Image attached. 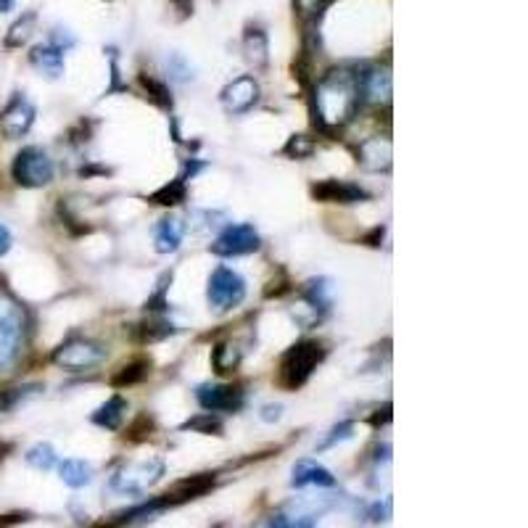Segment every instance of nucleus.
<instances>
[{"label": "nucleus", "instance_id": "nucleus-1", "mask_svg": "<svg viewBox=\"0 0 528 528\" xmlns=\"http://www.w3.org/2000/svg\"><path fill=\"white\" fill-rule=\"evenodd\" d=\"M362 106V72L354 66H338L315 85V119L325 130L349 125Z\"/></svg>", "mask_w": 528, "mask_h": 528}, {"label": "nucleus", "instance_id": "nucleus-2", "mask_svg": "<svg viewBox=\"0 0 528 528\" xmlns=\"http://www.w3.org/2000/svg\"><path fill=\"white\" fill-rule=\"evenodd\" d=\"M27 346V315L8 296H0V373H11Z\"/></svg>", "mask_w": 528, "mask_h": 528}, {"label": "nucleus", "instance_id": "nucleus-3", "mask_svg": "<svg viewBox=\"0 0 528 528\" xmlns=\"http://www.w3.org/2000/svg\"><path fill=\"white\" fill-rule=\"evenodd\" d=\"M323 360V344H317V341H299V344L291 346V349L280 357L278 383L288 391L301 389V386L312 378V373H315Z\"/></svg>", "mask_w": 528, "mask_h": 528}, {"label": "nucleus", "instance_id": "nucleus-4", "mask_svg": "<svg viewBox=\"0 0 528 528\" xmlns=\"http://www.w3.org/2000/svg\"><path fill=\"white\" fill-rule=\"evenodd\" d=\"M249 296V283L241 272L233 270L230 264H220L214 267L209 280H206V304L212 312H233L235 307H241Z\"/></svg>", "mask_w": 528, "mask_h": 528}, {"label": "nucleus", "instance_id": "nucleus-5", "mask_svg": "<svg viewBox=\"0 0 528 528\" xmlns=\"http://www.w3.org/2000/svg\"><path fill=\"white\" fill-rule=\"evenodd\" d=\"M164 465L162 457H146V460H135L122 465L119 470H114L109 486L122 497H143V494L156 486L164 478Z\"/></svg>", "mask_w": 528, "mask_h": 528}, {"label": "nucleus", "instance_id": "nucleus-6", "mask_svg": "<svg viewBox=\"0 0 528 528\" xmlns=\"http://www.w3.org/2000/svg\"><path fill=\"white\" fill-rule=\"evenodd\" d=\"M106 357H109L106 344L90 336H72L66 338L59 349H53L51 362L66 373H88V370L101 365Z\"/></svg>", "mask_w": 528, "mask_h": 528}, {"label": "nucleus", "instance_id": "nucleus-7", "mask_svg": "<svg viewBox=\"0 0 528 528\" xmlns=\"http://www.w3.org/2000/svg\"><path fill=\"white\" fill-rule=\"evenodd\" d=\"M11 177L19 188L27 191H37L45 185L53 183L56 177V162L51 159V154L43 146H24L19 154L14 156L11 164Z\"/></svg>", "mask_w": 528, "mask_h": 528}, {"label": "nucleus", "instance_id": "nucleus-8", "mask_svg": "<svg viewBox=\"0 0 528 528\" xmlns=\"http://www.w3.org/2000/svg\"><path fill=\"white\" fill-rule=\"evenodd\" d=\"M262 249V235L251 222H230L228 228L222 230L214 243L209 246L214 257L220 259H235V257H249L254 251Z\"/></svg>", "mask_w": 528, "mask_h": 528}, {"label": "nucleus", "instance_id": "nucleus-9", "mask_svg": "<svg viewBox=\"0 0 528 528\" xmlns=\"http://www.w3.org/2000/svg\"><path fill=\"white\" fill-rule=\"evenodd\" d=\"M262 98V88L254 74H241L233 82H228L220 93L222 109L228 111L230 117H246L249 111H254V106Z\"/></svg>", "mask_w": 528, "mask_h": 528}, {"label": "nucleus", "instance_id": "nucleus-10", "mask_svg": "<svg viewBox=\"0 0 528 528\" xmlns=\"http://www.w3.org/2000/svg\"><path fill=\"white\" fill-rule=\"evenodd\" d=\"M37 119L35 103L24 93H14V98L0 111V135L6 140H22L32 130Z\"/></svg>", "mask_w": 528, "mask_h": 528}, {"label": "nucleus", "instance_id": "nucleus-11", "mask_svg": "<svg viewBox=\"0 0 528 528\" xmlns=\"http://www.w3.org/2000/svg\"><path fill=\"white\" fill-rule=\"evenodd\" d=\"M196 402L204 412L230 415L243 407V394L228 383H201L196 389Z\"/></svg>", "mask_w": 528, "mask_h": 528}, {"label": "nucleus", "instance_id": "nucleus-12", "mask_svg": "<svg viewBox=\"0 0 528 528\" xmlns=\"http://www.w3.org/2000/svg\"><path fill=\"white\" fill-rule=\"evenodd\" d=\"M312 196L328 204H360L370 198V193L349 180H323V183L312 185Z\"/></svg>", "mask_w": 528, "mask_h": 528}, {"label": "nucleus", "instance_id": "nucleus-13", "mask_svg": "<svg viewBox=\"0 0 528 528\" xmlns=\"http://www.w3.org/2000/svg\"><path fill=\"white\" fill-rule=\"evenodd\" d=\"M338 481L336 476L325 468L323 462L312 460V457H304L294 465L291 470V486L294 489H307V486H317V489H333Z\"/></svg>", "mask_w": 528, "mask_h": 528}, {"label": "nucleus", "instance_id": "nucleus-14", "mask_svg": "<svg viewBox=\"0 0 528 528\" xmlns=\"http://www.w3.org/2000/svg\"><path fill=\"white\" fill-rule=\"evenodd\" d=\"M391 101V69L389 66H370L362 69V103H381Z\"/></svg>", "mask_w": 528, "mask_h": 528}, {"label": "nucleus", "instance_id": "nucleus-15", "mask_svg": "<svg viewBox=\"0 0 528 528\" xmlns=\"http://www.w3.org/2000/svg\"><path fill=\"white\" fill-rule=\"evenodd\" d=\"M183 235H185V225L180 222V217L167 214V217H162V220L156 222L154 249L159 251V254H177L180 246H183Z\"/></svg>", "mask_w": 528, "mask_h": 528}, {"label": "nucleus", "instance_id": "nucleus-16", "mask_svg": "<svg viewBox=\"0 0 528 528\" xmlns=\"http://www.w3.org/2000/svg\"><path fill=\"white\" fill-rule=\"evenodd\" d=\"M30 64L35 66L43 77H48V80H59V77H64V69H66L64 51L56 48L53 43L35 45L30 53Z\"/></svg>", "mask_w": 528, "mask_h": 528}, {"label": "nucleus", "instance_id": "nucleus-17", "mask_svg": "<svg viewBox=\"0 0 528 528\" xmlns=\"http://www.w3.org/2000/svg\"><path fill=\"white\" fill-rule=\"evenodd\" d=\"M391 140L375 135V138H367L360 146V162L362 167L370 169V172H389L391 169Z\"/></svg>", "mask_w": 528, "mask_h": 528}, {"label": "nucleus", "instance_id": "nucleus-18", "mask_svg": "<svg viewBox=\"0 0 528 528\" xmlns=\"http://www.w3.org/2000/svg\"><path fill=\"white\" fill-rule=\"evenodd\" d=\"M56 470H59L61 484L69 486V489H85V486L93 484V478H96V468H93L88 460H80V457L59 460Z\"/></svg>", "mask_w": 528, "mask_h": 528}, {"label": "nucleus", "instance_id": "nucleus-19", "mask_svg": "<svg viewBox=\"0 0 528 528\" xmlns=\"http://www.w3.org/2000/svg\"><path fill=\"white\" fill-rule=\"evenodd\" d=\"M127 418V399L125 396H109L106 402L98 407L96 412H93V423H96L98 428H106V431H119L122 428V423H125Z\"/></svg>", "mask_w": 528, "mask_h": 528}, {"label": "nucleus", "instance_id": "nucleus-20", "mask_svg": "<svg viewBox=\"0 0 528 528\" xmlns=\"http://www.w3.org/2000/svg\"><path fill=\"white\" fill-rule=\"evenodd\" d=\"M243 53L249 64H254V69H264L270 64V37L262 27H249L243 35Z\"/></svg>", "mask_w": 528, "mask_h": 528}, {"label": "nucleus", "instance_id": "nucleus-21", "mask_svg": "<svg viewBox=\"0 0 528 528\" xmlns=\"http://www.w3.org/2000/svg\"><path fill=\"white\" fill-rule=\"evenodd\" d=\"M243 362V349L235 341H220L212 349V365L217 375L235 373Z\"/></svg>", "mask_w": 528, "mask_h": 528}, {"label": "nucleus", "instance_id": "nucleus-22", "mask_svg": "<svg viewBox=\"0 0 528 528\" xmlns=\"http://www.w3.org/2000/svg\"><path fill=\"white\" fill-rule=\"evenodd\" d=\"M24 460H27L30 468L40 470V473L56 470V465H59V455H56V449H53V444H48V441L32 444V447L24 452Z\"/></svg>", "mask_w": 528, "mask_h": 528}, {"label": "nucleus", "instance_id": "nucleus-23", "mask_svg": "<svg viewBox=\"0 0 528 528\" xmlns=\"http://www.w3.org/2000/svg\"><path fill=\"white\" fill-rule=\"evenodd\" d=\"M35 24H37L35 11H27V14L19 16V19L8 27V35L6 40H3L6 48H22V45L30 43L32 32H35Z\"/></svg>", "mask_w": 528, "mask_h": 528}, {"label": "nucleus", "instance_id": "nucleus-24", "mask_svg": "<svg viewBox=\"0 0 528 528\" xmlns=\"http://www.w3.org/2000/svg\"><path fill=\"white\" fill-rule=\"evenodd\" d=\"M354 433H357V423L354 420H341V423H336L325 433V439L317 444V452H328V449H336L344 441H352Z\"/></svg>", "mask_w": 528, "mask_h": 528}, {"label": "nucleus", "instance_id": "nucleus-25", "mask_svg": "<svg viewBox=\"0 0 528 528\" xmlns=\"http://www.w3.org/2000/svg\"><path fill=\"white\" fill-rule=\"evenodd\" d=\"M183 431H196L204 433V436H220L222 433V423L220 415H214V412H198L196 418H191L188 423H183Z\"/></svg>", "mask_w": 528, "mask_h": 528}, {"label": "nucleus", "instance_id": "nucleus-26", "mask_svg": "<svg viewBox=\"0 0 528 528\" xmlns=\"http://www.w3.org/2000/svg\"><path fill=\"white\" fill-rule=\"evenodd\" d=\"M167 72H169V80L180 82V85H188V82L196 80L191 61L185 59L183 53H172V56H169V59H167Z\"/></svg>", "mask_w": 528, "mask_h": 528}, {"label": "nucleus", "instance_id": "nucleus-27", "mask_svg": "<svg viewBox=\"0 0 528 528\" xmlns=\"http://www.w3.org/2000/svg\"><path fill=\"white\" fill-rule=\"evenodd\" d=\"M140 82L146 85L151 101L159 103L162 109H172V96H169V90H167V85H164V82H156L154 77H146V74H140Z\"/></svg>", "mask_w": 528, "mask_h": 528}, {"label": "nucleus", "instance_id": "nucleus-28", "mask_svg": "<svg viewBox=\"0 0 528 528\" xmlns=\"http://www.w3.org/2000/svg\"><path fill=\"white\" fill-rule=\"evenodd\" d=\"M183 198H185V175L177 177V180L172 185H164L162 191H159L154 196V201H156V204L172 206V204H180Z\"/></svg>", "mask_w": 528, "mask_h": 528}, {"label": "nucleus", "instance_id": "nucleus-29", "mask_svg": "<svg viewBox=\"0 0 528 528\" xmlns=\"http://www.w3.org/2000/svg\"><path fill=\"white\" fill-rule=\"evenodd\" d=\"M312 154H315V143L304 138V135H294V138L288 140L286 156H291V159H309Z\"/></svg>", "mask_w": 528, "mask_h": 528}, {"label": "nucleus", "instance_id": "nucleus-30", "mask_svg": "<svg viewBox=\"0 0 528 528\" xmlns=\"http://www.w3.org/2000/svg\"><path fill=\"white\" fill-rule=\"evenodd\" d=\"M146 362H130V365L122 367V373L114 378V386H130V383H138L143 375H146Z\"/></svg>", "mask_w": 528, "mask_h": 528}, {"label": "nucleus", "instance_id": "nucleus-31", "mask_svg": "<svg viewBox=\"0 0 528 528\" xmlns=\"http://www.w3.org/2000/svg\"><path fill=\"white\" fill-rule=\"evenodd\" d=\"M48 43H53L56 45V48H61V51H69V48H74V43H77V40H74V35L69 30H61V27H56V30L51 32V40H48Z\"/></svg>", "mask_w": 528, "mask_h": 528}, {"label": "nucleus", "instance_id": "nucleus-32", "mask_svg": "<svg viewBox=\"0 0 528 528\" xmlns=\"http://www.w3.org/2000/svg\"><path fill=\"white\" fill-rule=\"evenodd\" d=\"M259 418L264 420V423H278L280 418H283V404H262V410H259Z\"/></svg>", "mask_w": 528, "mask_h": 528}, {"label": "nucleus", "instance_id": "nucleus-33", "mask_svg": "<svg viewBox=\"0 0 528 528\" xmlns=\"http://www.w3.org/2000/svg\"><path fill=\"white\" fill-rule=\"evenodd\" d=\"M11 246H14V235H11V230L0 222V259L6 257L8 251H11Z\"/></svg>", "mask_w": 528, "mask_h": 528}, {"label": "nucleus", "instance_id": "nucleus-34", "mask_svg": "<svg viewBox=\"0 0 528 528\" xmlns=\"http://www.w3.org/2000/svg\"><path fill=\"white\" fill-rule=\"evenodd\" d=\"M16 0H0V14H8L11 8H14Z\"/></svg>", "mask_w": 528, "mask_h": 528}]
</instances>
